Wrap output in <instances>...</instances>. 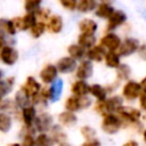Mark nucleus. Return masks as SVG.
<instances>
[{"label": "nucleus", "mask_w": 146, "mask_h": 146, "mask_svg": "<svg viewBox=\"0 0 146 146\" xmlns=\"http://www.w3.org/2000/svg\"><path fill=\"white\" fill-rule=\"evenodd\" d=\"M35 15H36V17H38L39 21H43V22H46V21L49 18V16L51 15V11H50L49 8L40 7V8L35 11Z\"/></svg>", "instance_id": "obj_39"}, {"label": "nucleus", "mask_w": 146, "mask_h": 146, "mask_svg": "<svg viewBox=\"0 0 146 146\" xmlns=\"http://www.w3.org/2000/svg\"><path fill=\"white\" fill-rule=\"evenodd\" d=\"M52 124V119L48 113H42L34 120V125L35 129L39 131H46L49 130Z\"/></svg>", "instance_id": "obj_12"}, {"label": "nucleus", "mask_w": 146, "mask_h": 146, "mask_svg": "<svg viewBox=\"0 0 146 146\" xmlns=\"http://www.w3.org/2000/svg\"><path fill=\"white\" fill-rule=\"evenodd\" d=\"M57 76V67L54 65H47L40 73V78L44 83L52 82Z\"/></svg>", "instance_id": "obj_16"}, {"label": "nucleus", "mask_w": 146, "mask_h": 146, "mask_svg": "<svg viewBox=\"0 0 146 146\" xmlns=\"http://www.w3.org/2000/svg\"><path fill=\"white\" fill-rule=\"evenodd\" d=\"M89 92L98 100H103L106 98V90L99 84H92L91 87H89Z\"/></svg>", "instance_id": "obj_29"}, {"label": "nucleus", "mask_w": 146, "mask_h": 146, "mask_svg": "<svg viewBox=\"0 0 146 146\" xmlns=\"http://www.w3.org/2000/svg\"><path fill=\"white\" fill-rule=\"evenodd\" d=\"M106 54V49L103 46H92L90 47L87 51H86V56L88 57L89 60H94V62H100L104 59Z\"/></svg>", "instance_id": "obj_10"}, {"label": "nucleus", "mask_w": 146, "mask_h": 146, "mask_svg": "<svg viewBox=\"0 0 146 146\" xmlns=\"http://www.w3.org/2000/svg\"><path fill=\"white\" fill-rule=\"evenodd\" d=\"M82 146H100V143L98 140H96V139H90V140L83 143Z\"/></svg>", "instance_id": "obj_45"}, {"label": "nucleus", "mask_w": 146, "mask_h": 146, "mask_svg": "<svg viewBox=\"0 0 146 146\" xmlns=\"http://www.w3.org/2000/svg\"><path fill=\"white\" fill-rule=\"evenodd\" d=\"M59 146H68V145H67V144H65V143L63 141V143H60V145H59Z\"/></svg>", "instance_id": "obj_51"}, {"label": "nucleus", "mask_w": 146, "mask_h": 146, "mask_svg": "<svg viewBox=\"0 0 146 146\" xmlns=\"http://www.w3.org/2000/svg\"><path fill=\"white\" fill-rule=\"evenodd\" d=\"M51 135H52V139H54L56 143H63V141L65 140V137H66V135L62 131L60 127H58V125L52 127V129H51Z\"/></svg>", "instance_id": "obj_35"}, {"label": "nucleus", "mask_w": 146, "mask_h": 146, "mask_svg": "<svg viewBox=\"0 0 146 146\" xmlns=\"http://www.w3.org/2000/svg\"><path fill=\"white\" fill-rule=\"evenodd\" d=\"M95 11V15L98 17V18H102V19H107L112 13L114 11V8L112 5L110 3H104V2H98L96 9L94 10Z\"/></svg>", "instance_id": "obj_14"}, {"label": "nucleus", "mask_w": 146, "mask_h": 146, "mask_svg": "<svg viewBox=\"0 0 146 146\" xmlns=\"http://www.w3.org/2000/svg\"><path fill=\"white\" fill-rule=\"evenodd\" d=\"M122 94L123 96L129 99V100H132V99H136L137 97L140 96L141 94V87H140V83L136 82V81H128L124 87H123V90H122Z\"/></svg>", "instance_id": "obj_9"}, {"label": "nucleus", "mask_w": 146, "mask_h": 146, "mask_svg": "<svg viewBox=\"0 0 146 146\" xmlns=\"http://www.w3.org/2000/svg\"><path fill=\"white\" fill-rule=\"evenodd\" d=\"M35 146H51V140L46 133H40L36 137Z\"/></svg>", "instance_id": "obj_40"}, {"label": "nucleus", "mask_w": 146, "mask_h": 146, "mask_svg": "<svg viewBox=\"0 0 146 146\" xmlns=\"http://www.w3.org/2000/svg\"><path fill=\"white\" fill-rule=\"evenodd\" d=\"M106 103H107V106H108V110H110L111 113L114 112V111H116L120 106H122V99L120 97H117V96L107 99Z\"/></svg>", "instance_id": "obj_36"}, {"label": "nucleus", "mask_w": 146, "mask_h": 146, "mask_svg": "<svg viewBox=\"0 0 146 146\" xmlns=\"http://www.w3.org/2000/svg\"><path fill=\"white\" fill-rule=\"evenodd\" d=\"M138 52H139V55H140V57H143L144 59H146V44H139V48H138V50H137Z\"/></svg>", "instance_id": "obj_44"}, {"label": "nucleus", "mask_w": 146, "mask_h": 146, "mask_svg": "<svg viewBox=\"0 0 146 146\" xmlns=\"http://www.w3.org/2000/svg\"><path fill=\"white\" fill-rule=\"evenodd\" d=\"M92 74V64H91V60L89 59H86V60H82L76 70V76L80 79V80H84V79H88L90 78Z\"/></svg>", "instance_id": "obj_13"}, {"label": "nucleus", "mask_w": 146, "mask_h": 146, "mask_svg": "<svg viewBox=\"0 0 146 146\" xmlns=\"http://www.w3.org/2000/svg\"><path fill=\"white\" fill-rule=\"evenodd\" d=\"M15 99H16V104L21 107H26L30 103V95L22 88L19 91H17L16 96H15Z\"/></svg>", "instance_id": "obj_26"}, {"label": "nucleus", "mask_w": 146, "mask_h": 146, "mask_svg": "<svg viewBox=\"0 0 146 146\" xmlns=\"http://www.w3.org/2000/svg\"><path fill=\"white\" fill-rule=\"evenodd\" d=\"M59 121L64 125H73L76 123V116L73 114V112H63L59 114Z\"/></svg>", "instance_id": "obj_28"}, {"label": "nucleus", "mask_w": 146, "mask_h": 146, "mask_svg": "<svg viewBox=\"0 0 146 146\" xmlns=\"http://www.w3.org/2000/svg\"><path fill=\"white\" fill-rule=\"evenodd\" d=\"M98 25L96 21L91 18H83L79 22V30L81 33H89V34H95L97 31Z\"/></svg>", "instance_id": "obj_15"}, {"label": "nucleus", "mask_w": 146, "mask_h": 146, "mask_svg": "<svg viewBox=\"0 0 146 146\" xmlns=\"http://www.w3.org/2000/svg\"><path fill=\"white\" fill-rule=\"evenodd\" d=\"M11 19H13L14 25L17 31H26V30H30L35 24V22L38 21V17L35 15V13L25 11V14L23 16H16Z\"/></svg>", "instance_id": "obj_1"}, {"label": "nucleus", "mask_w": 146, "mask_h": 146, "mask_svg": "<svg viewBox=\"0 0 146 146\" xmlns=\"http://www.w3.org/2000/svg\"><path fill=\"white\" fill-rule=\"evenodd\" d=\"M29 31H30V33H31V35H32L33 38H40V36L47 31L46 22L38 19V21L35 22V24H34Z\"/></svg>", "instance_id": "obj_23"}, {"label": "nucleus", "mask_w": 146, "mask_h": 146, "mask_svg": "<svg viewBox=\"0 0 146 146\" xmlns=\"http://www.w3.org/2000/svg\"><path fill=\"white\" fill-rule=\"evenodd\" d=\"M67 52L72 58H74L76 60V59H82V57L86 55V49L83 47H81L79 43H76V44L68 46Z\"/></svg>", "instance_id": "obj_21"}, {"label": "nucleus", "mask_w": 146, "mask_h": 146, "mask_svg": "<svg viewBox=\"0 0 146 146\" xmlns=\"http://www.w3.org/2000/svg\"><path fill=\"white\" fill-rule=\"evenodd\" d=\"M22 146H35V140L33 139L32 135L24 136V140H23Z\"/></svg>", "instance_id": "obj_42"}, {"label": "nucleus", "mask_w": 146, "mask_h": 146, "mask_svg": "<svg viewBox=\"0 0 146 146\" xmlns=\"http://www.w3.org/2000/svg\"><path fill=\"white\" fill-rule=\"evenodd\" d=\"M116 112L119 113V116L122 119V121H128V122H138V120L140 119V111L137 108H132V107H124V106H120Z\"/></svg>", "instance_id": "obj_5"}, {"label": "nucleus", "mask_w": 146, "mask_h": 146, "mask_svg": "<svg viewBox=\"0 0 146 146\" xmlns=\"http://www.w3.org/2000/svg\"><path fill=\"white\" fill-rule=\"evenodd\" d=\"M46 26H47V31H49L50 33H59L62 32L63 27H64V21L63 17L58 14H51L49 16V18L46 21Z\"/></svg>", "instance_id": "obj_8"}, {"label": "nucleus", "mask_w": 146, "mask_h": 146, "mask_svg": "<svg viewBox=\"0 0 146 146\" xmlns=\"http://www.w3.org/2000/svg\"><path fill=\"white\" fill-rule=\"evenodd\" d=\"M127 21V15L123 10L120 9H114V11L112 13V15L107 18V25H106V30L108 32H112L114 30H116L119 26L123 25Z\"/></svg>", "instance_id": "obj_3"}, {"label": "nucleus", "mask_w": 146, "mask_h": 146, "mask_svg": "<svg viewBox=\"0 0 146 146\" xmlns=\"http://www.w3.org/2000/svg\"><path fill=\"white\" fill-rule=\"evenodd\" d=\"M0 59L6 65H14L18 59V51L11 46H3L0 50Z\"/></svg>", "instance_id": "obj_7"}, {"label": "nucleus", "mask_w": 146, "mask_h": 146, "mask_svg": "<svg viewBox=\"0 0 146 146\" xmlns=\"http://www.w3.org/2000/svg\"><path fill=\"white\" fill-rule=\"evenodd\" d=\"M139 103H140L141 108L146 111V92H141L140 94V100H139Z\"/></svg>", "instance_id": "obj_46"}, {"label": "nucleus", "mask_w": 146, "mask_h": 146, "mask_svg": "<svg viewBox=\"0 0 146 146\" xmlns=\"http://www.w3.org/2000/svg\"><path fill=\"white\" fill-rule=\"evenodd\" d=\"M113 1L114 0H98V2H104V3H110V5H112Z\"/></svg>", "instance_id": "obj_50"}, {"label": "nucleus", "mask_w": 146, "mask_h": 146, "mask_svg": "<svg viewBox=\"0 0 146 146\" xmlns=\"http://www.w3.org/2000/svg\"><path fill=\"white\" fill-rule=\"evenodd\" d=\"M3 46H5V38H3V35L0 34V50L2 49Z\"/></svg>", "instance_id": "obj_49"}, {"label": "nucleus", "mask_w": 146, "mask_h": 146, "mask_svg": "<svg viewBox=\"0 0 146 146\" xmlns=\"http://www.w3.org/2000/svg\"><path fill=\"white\" fill-rule=\"evenodd\" d=\"M144 140H145V143H146V130L144 131Z\"/></svg>", "instance_id": "obj_52"}, {"label": "nucleus", "mask_w": 146, "mask_h": 146, "mask_svg": "<svg viewBox=\"0 0 146 146\" xmlns=\"http://www.w3.org/2000/svg\"><path fill=\"white\" fill-rule=\"evenodd\" d=\"M35 108L33 106H26L23 107V119L26 125H32V123L35 120Z\"/></svg>", "instance_id": "obj_25"}, {"label": "nucleus", "mask_w": 146, "mask_h": 146, "mask_svg": "<svg viewBox=\"0 0 146 146\" xmlns=\"http://www.w3.org/2000/svg\"><path fill=\"white\" fill-rule=\"evenodd\" d=\"M123 146H138V144L135 140H129L125 144H123Z\"/></svg>", "instance_id": "obj_48"}, {"label": "nucleus", "mask_w": 146, "mask_h": 146, "mask_svg": "<svg viewBox=\"0 0 146 146\" xmlns=\"http://www.w3.org/2000/svg\"><path fill=\"white\" fill-rule=\"evenodd\" d=\"M78 43L83 47L84 49H89L90 47L96 44V36L95 34H89V33H80L78 38Z\"/></svg>", "instance_id": "obj_20"}, {"label": "nucleus", "mask_w": 146, "mask_h": 146, "mask_svg": "<svg viewBox=\"0 0 146 146\" xmlns=\"http://www.w3.org/2000/svg\"><path fill=\"white\" fill-rule=\"evenodd\" d=\"M122 124H123V121H122V119L120 116L110 113V114L104 116V120H103V123H102V128L107 133H115L121 128Z\"/></svg>", "instance_id": "obj_2"}, {"label": "nucleus", "mask_w": 146, "mask_h": 146, "mask_svg": "<svg viewBox=\"0 0 146 146\" xmlns=\"http://www.w3.org/2000/svg\"><path fill=\"white\" fill-rule=\"evenodd\" d=\"M43 0H24V9L25 11H32L35 13L42 3Z\"/></svg>", "instance_id": "obj_32"}, {"label": "nucleus", "mask_w": 146, "mask_h": 146, "mask_svg": "<svg viewBox=\"0 0 146 146\" xmlns=\"http://www.w3.org/2000/svg\"><path fill=\"white\" fill-rule=\"evenodd\" d=\"M140 87H141V92H146V76L141 80V82H140Z\"/></svg>", "instance_id": "obj_47"}, {"label": "nucleus", "mask_w": 146, "mask_h": 146, "mask_svg": "<svg viewBox=\"0 0 146 146\" xmlns=\"http://www.w3.org/2000/svg\"><path fill=\"white\" fill-rule=\"evenodd\" d=\"M17 32L13 19H6V18H1L0 19V34L1 35H15Z\"/></svg>", "instance_id": "obj_18"}, {"label": "nucleus", "mask_w": 146, "mask_h": 146, "mask_svg": "<svg viewBox=\"0 0 146 146\" xmlns=\"http://www.w3.org/2000/svg\"><path fill=\"white\" fill-rule=\"evenodd\" d=\"M57 70L60 71L62 73H70L73 72L74 68L76 67V62L74 58H72L71 56L68 57H63L57 62Z\"/></svg>", "instance_id": "obj_11"}, {"label": "nucleus", "mask_w": 146, "mask_h": 146, "mask_svg": "<svg viewBox=\"0 0 146 146\" xmlns=\"http://www.w3.org/2000/svg\"><path fill=\"white\" fill-rule=\"evenodd\" d=\"M0 78H1V72H0Z\"/></svg>", "instance_id": "obj_54"}, {"label": "nucleus", "mask_w": 146, "mask_h": 146, "mask_svg": "<svg viewBox=\"0 0 146 146\" xmlns=\"http://www.w3.org/2000/svg\"><path fill=\"white\" fill-rule=\"evenodd\" d=\"M139 48V42L135 38H125L123 41H121L120 47L117 48V52L120 56H129L133 52H136Z\"/></svg>", "instance_id": "obj_4"}, {"label": "nucleus", "mask_w": 146, "mask_h": 146, "mask_svg": "<svg viewBox=\"0 0 146 146\" xmlns=\"http://www.w3.org/2000/svg\"><path fill=\"white\" fill-rule=\"evenodd\" d=\"M9 146H21V145H18V144H10Z\"/></svg>", "instance_id": "obj_53"}, {"label": "nucleus", "mask_w": 146, "mask_h": 146, "mask_svg": "<svg viewBox=\"0 0 146 146\" xmlns=\"http://www.w3.org/2000/svg\"><path fill=\"white\" fill-rule=\"evenodd\" d=\"M72 92L78 97L86 96L87 92H89V87L83 80H79L72 86Z\"/></svg>", "instance_id": "obj_22"}, {"label": "nucleus", "mask_w": 146, "mask_h": 146, "mask_svg": "<svg viewBox=\"0 0 146 146\" xmlns=\"http://www.w3.org/2000/svg\"><path fill=\"white\" fill-rule=\"evenodd\" d=\"M62 88H63V81L62 80H57V81H55V83L52 84V87L49 89L50 90V98L54 102H56L60 97Z\"/></svg>", "instance_id": "obj_30"}, {"label": "nucleus", "mask_w": 146, "mask_h": 146, "mask_svg": "<svg viewBox=\"0 0 146 146\" xmlns=\"http://www.w3.org/2000/svg\"><path fill=\"white\" fill-rule=\"evenodd\" d=\"M105 63L108 67L112 68H116L121 63H120V55L119 52H116V50H107L105 54Z\"/></svg>", "instance_id": "obj_19"}, {"label": "nucleus", "mask_w": 146, "mask_h": 146, "mask_svg": "<svg viewBox=\"0 0 146 146\" xmlns=\"http://www.w3.org/2000/svg\"><path fill=\"white\" fill-rule=\"evenodd\" d=\"M98 5V0H78L76 10L81 14L94 11Z\"/></svg>", "instance_id": "obj_17"}, {"label": "nucleus", "mask_w": 146, "mask_h": 146, "mask_svg": "<svg viewBox=\"0 0 146 146\" xmlns=\"http://www.w3.org/2000/svg\"><path fill=\"white\" fill-rule=\"evenodd\" d=\"M66 110L71 111V112H75V111H79L80 110V100H79V97L78 96H71L67 98L66 100Z\"/></svg>", "instance_id": "obj_31"}, {"label": "nucleus", "mask_w": 146, "mask_h": 146, "mask_svg": "<svg viewBox=\"0 0 146 146\" xmlns=\"http://www.w3.org/2000/svg\"><path fill=\"white\" fill-rule=\"evenodd\" d=\"M81 133H82V136L84 138H87V139L90 140V139H94V137L96 135V131L94 129H91L90 127H83L81 129Z\"/></svg>", "instance_id": "obj_41"}, {"label": "nucleus", "mask_w": 146, "mask_h": 146, "mask_svg": "<svg viewBox=\"0 0 146 146\" xmlns=\"http://www.w3.org/2000/svg\"><path fill=\"white\" fill-rule=\"evenodd\" d=\"M121 39L117 34L114 32H107L102 39H100V46H103L107 50H117V48L121 44Z\"/></svg>", "instance_id": "obj_6"}, {"label": "nucleus", "mask_w": 146, "mask_h": 146, "mask_svg": "<svg viewBox=\"0 0 146 146\" xmlns=\"http://www.w3.org/2000/svg\"><path fill=\"white\" fill-rule=\"evenodd\" d=\"M58 3L60 5L62 8H64L65 10L68 11H74L76 10V5H78V0H57Z\"/></svg>", "instance_id": "obj_37"}, {"label": "nucleus", "mask_w": 146, "mask_h": 146, "mask_svg": "<svg viewBox=\"0 0 146 146\" xmlns=\"http://www.w3.org/2000/svg\"><path fill=\"white\" fill-rule=\"evenodd\" d=\"M23 89H24L30 96H32V95L39 92V90H40V84L36 82V80H35L34 78L30 76V78H27V80H26V82H25Z\"/></svg>", "instance_id": "obj_24"}, {"label": "nucleus", "mask_w": 146, "mask_h": 146, "mask_svg": "<svg viewBox=\"0 0 146 146\" xmlns=\"http://www.w3.org/2000/svg\"><path fill=\"white\" fill-rule=\"evenodd\" d=\"M95 108H96V111H97L99 114H102V115H104V116L111 113V112H110V110H108V106H107L106 99L98 100V102H97V104H96V106H95Z\"/></svg>", "instance_id": "obj_38"}, {"label": "nucleus", "mask_w": 146, "mask_h": 146, "mask_svg": "<svg viewBox=\"0 0 146 146\" xmlns=\"http://www.w3.org/2000/svg\"><path fill=\"white\" fill-rule=\"evenodd\" d=\"M79 100H80V108H86V107H88L89 105H90V99L88 98V97H86V96H81V97H79Z\"/></svg>", "instance_id": "obj_43"}, {"label": "nucleus", "mask_w": 146, "mask_h": 146, "mask_svg": "<svg viewBox=\"0 0 146 146\" xmlns=\"http://www.w3.org/2000/svg\"><path fill=\"white\" fill-rule=\"evenodd\" d=\"M116 68H117L116 74H117V78L120 80H125V79L129 78V75L131 73V70L127 64H120Z\"/></svg>", "instance_id": "obj_33"}, {"label": "nucleus", "mask_w": 146, "mask_h": 146, "mask_svg": "<svg viewBox=\"0 0 146 146\" xmlns=\"http://www.w3.org/2000/svg\"><path fill=\"white\" fill-rule=\"evenodd\" d=\"M11 127V119L7 114H0V131L7 132Z\"/></svg>", "instance_id": "obj_34"}, {"label": "nucleus", "mask_w": 146, "mask_h": 146, "mask_svg": "<svg viewBox=\"0 0 146 146\" xmlns=\"http://www.w3.org/2000/svg\"><path fill=\"white\" fill-rule=\"evenodd\" d=\"M14 81H15V79L13 76L8 78L5 81H0V99L3 98L8 92H10V90L13 89V86H14Z\"/></svg>", "instance_id": "obj_27"}]
</instances>
